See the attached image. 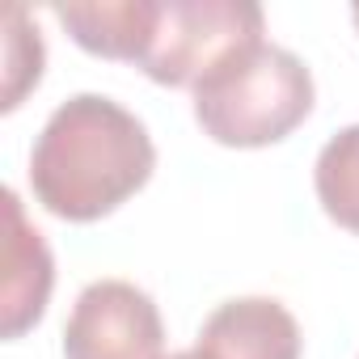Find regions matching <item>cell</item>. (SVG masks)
I'll list each match as a JSON object with an SVG mask.
<instances>
[{
    "label": "cell",
    "instance_id": "obj_1",
    "mask_svg": "<svg viewBox=\"0 0 359 359\" xmlns=\"http://www.w3.org/2000/svg\"><path fill=\"white\" fill-rule=\"evenodd\" d=\"M156 148L148 127L102 93H76L51 110L30 148L34 199L72 224L110 216L152 177Z\"/></svg>",
    "mask_w": 359,
    "mask_h": 359
},
{
    "label": "cell",
    "instance_id": "obj_2",
    "mask_svg": "<svg viewBox=\"0 0 359 359\" xmlns=\"http://www.w3.org/2000/svg\"><path fill=\"white\" fill-rule=\"evenodd\" d=\"M191 93L203 135L224 148H266L313 114L317 89L296 51L262 39L224 55Z\"/></svg>",
    "mask_w": 359,
    "mask_h": 359
},
{
    "label": "cell",
    "instance_id": "obj_3",
    "mask_svg": "<svg viewBox=\"0 0 359 359\" xmlns=\"http://www.w3.org/2000/svg\"><path fill=\"white\" fill-rule=\"evenodd\" d=\"M266 18L254 0H161L144 76L169 89H195L224 55L262 43Z\"/></svg>",
    "mask_w": 359,
    "mask_h": 359
},
{
    "label": "cell",
    "instance_id": "obj_4",
    "mask_svg": "<svg viewBox=\"0 0 359 359\" xmlns=\"http://www.w3.org/2000/svg\"><path fill=\"white\" fill-rule=\"evenodd\" d=\"M152 296L127 279L89 283L64 321V359H165Z\"/></svg>",
    "mask_w": 359,
    "mask_h": 359
},
{
    "label": "cell",
    "instance_id": "obj_5",
    "mask_svg": "<svg viewBox=\"0 0 359 359\" xmlns=\"http://www.w3.org/2000/svg\"><path fill=\"white\" fill-rule=\"evenodd\" d=\"M300 325L271 296L224 300L199 330L203 359H300Z\"/></svg>",
    "mask_w": 359,
    "mask_h": 359
},
{
    "label": "cell",
    "instance_id": "obj_6",
    "mask_svg": "<svg viewBox=\"0 0 359 359\" xmlns=\"http://www.w3.org/2000/svg\"><path fill=\"white\" fill-rule=\"evenodd\" d=\"M5 220H9V237H5V304L0 309H5V338H22L47 313L55 262L43 233L30 229L13 187H5Z\"/></svg>",
    "mask_w": 359,
    "mask_h": 359
},
{
    "label": "cell",
    "instance_id": "obj_7",
    "mask_svg": "<svg viewBox=\"0 0 359 359\" xmlns=\"http://www.w3.org/2000/svg\"><path fill=\"white\" fill-rule=\"evenodd\" d=\"M51 13L89 55L140 68L156 34L161 0H85V5H55Z\"/></svg>",
    "mask_w": 359,
    "mask_h": 359
},
{
    "label": "cell",
    "instance_id": "obj_8",
    "mask_svg": "<svg viewBox=\"0 0 359 359\" xmlns=\"http://www.w3.org/2000/svg\"><path fill=\"white\" fill-rule=\"evenodd\" d=\"M313 187H317L321 212L338 229L359 233V123L325 140L313 165Z\"/></svg>",
    "mask_w": 359,
    "mask_h": 359
},
{
    "label": "cell",
    "instance_id": "obj_9",
    "mask_svg": "<svg viewBox=\"0 0 359 359\" xmlns=\"http://www.w3.org/2000/svg\"><path fill=\"white\" fill-rule=\"evenodd\" d=\"M43 76V39L30 26L26 9H9L5 13V110H18L26 89L39 85Z\"/></svg>",
    "mask_w": 359,
    "mask_h": 359
},
{
    "label": "cell",
    "instance_id": "obj_10",
    "mask_svg": "<svg viewBox=\"0 0 359 359\" xmlns=\"http://www.w3.org/2000/svg\"><path fill=\"white\" fill-rule=\"evenodd\" d=\"M165 359H203L199 351H177V355H165Z\"/></svg>",
    "mask_w": 359,
    "mask_h": 359
},
{
    "label": "cell",
    "instance_id": "obj_11",
    "mask_svg": "<svg viewBox=\"0 0 359 359\" xmlns=\"http://www.w3.org/2000/svg\"><path fill=\"white\" fill-rule=\"evenodd\" d=\"M351 18H355V26H359V5H355V9H351Z\"/></svg>",
    "mask_w": 359,
    "mask_h": 359
}]
</instances>
